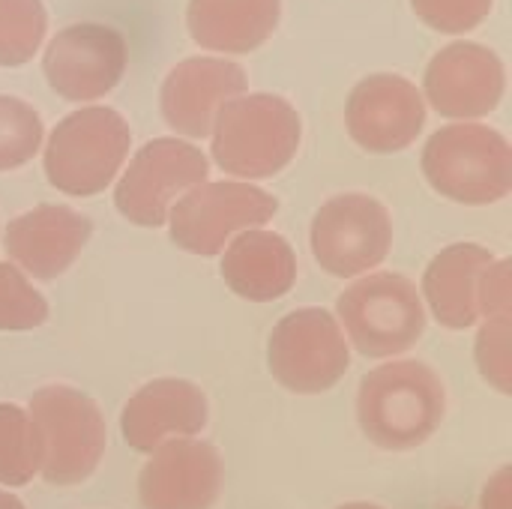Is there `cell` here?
I'll use <instances>...</instances> for the list:
<instances>
[{
  "label": "cell",
  "mask_w": 512,
  "mask_h": 509,
  "mask_svg": "<svg viewBox=\"0 0 512 509\" xmlns=\"http://www.w3.org/2000/svg\"><path fill=\"white\" fill-rule=\"evenodd\" d=\"M447 411L444 381L417 360L387 363L360 381L357 420L381 450H414L426 444Z\"/></svg>",
  "instance_id": "obj_1"
},
{
  "label": "cell",
  "mask_w": 512,
  "mask_h": 509,
  "mask_svg": "<svg viewBox=\"0 0 512 509\" xmlns=\"http://www.w3.org/2000/svg\"><path fill=\"white\" fill-rule=\"evenodd\" d=\"M213 159L234 177L279 174L300 147V114L282 96L252 93L228 99L213 120Z\"/></svg>",
  "instance_id": "obj_2"
},
{
  "label": "cell",
  "mask_w": 512,
  "mask_h": 509,
  "mask_svg": "<svg viewBox=\"0 0 512 509\" xmlns=\"http://www.w3.org/2000/svg\"><path fill=\"white\" fill-rule=\"evenodd\" d=\"M423 174L450 201L495 204L512 189V150L498 129L444 126L423 147Z\"/></svg>",
  "instance_id": "obj_3"
},
{
  "label": "cell",
  "mask_w": 512,
  "mask_h": 509,
  "mask_svg": "<svg viewBox=\"0 0 512 509\" xmlns=\"http://www.w3.org/2000/svg\"><path fill=\"white\" fill-rule=\"evenodd\" d=\"M132 144L129 123L114 108H81L63 117L45 147V177L63 195L102 192L120 171Z\"/></svg>",
  "instance_id": "obj_4"
},
{
  "label": "cell",
  "mask_w": 512,
  "mask_h": 509,
  "mask_svg": "<svg viewBox=\"0 0 512 509\" xmlns=\"http://www.w3.org/2000/svg\"><path fill=\"white\" fill-rule=\"evenodd\" d=\"M27 414L42 438L39 474L45 483L75 486L99 468L105 453V420L90 396L54 384L33 393Z\"/></svg>",
  "instance_id": "obj_5"
},
{
  "label": "cell",
  "mask_w": 512,
  "mask_h": 509,
  "mask_svg": "<svg viewBox=\"0 0 512 509\" xmlns=\"http://www.w3.org/2000/svg\"><path fill=\"white\" fill-rule=\"evenodd\" d=\"M351 345L372 360L396 357L414 348L426 330V312L417 285L396 273H372L336 300Z\"/></svg>",
  "instance_id": "obj_6"
},
{
  "label": "cell",
  "mask_w": 512,
  "mask_h": 509,
  "mask_svg": "<svg viewBox=\"0 0 512 509\" xmlns=\"http://www.w3.org/2000/svg\"><path fill=\"white\" fill-rule=\"evenodd\" d=\"M267 363L273 378L300 396H315L336 387L348 366V342L339 330V321L327 309H297L285 315L267 345Z\"/></svg>",
  "instance_id": "obj_7"
},
{
  "label": "cell",
  "mask_w": 512,
  "mask_h": 509,
  "mask_svg": "<svg viewBox=\"0 0 512 509\" xmlns=\"http://www.w3.org/2000/svg\"><path fill=\"white\" fill-rule=\"evenodd\" d=\"M279 201L249 183H201L189 189L171 210V240L192 255H219L231 234L270 222Z\"/></svg>",
  "instance_id": "obj_8"
},
{
  "label": "cell",
  "mask_w": 512,
  "mask_h": 509,
  "mask_svg": "<svg viewBox=\"0 0 512 509\" xmlns=\"http://www.w3.org/2000/svg\"><path fill=\"white\" fill-rule=\"evenodd\" d=\"M207 171L210 162L198 147L177 138H156L144 144L123 171L114 189V204L129 222L159 228L168 222L171 201L180 192L201 186Z\"/></svg>",
  "instance_id": "obj_9"
},
{
  "label": "cell",
  "mask_w": 512,
  "mask_h": 509,
  "mask_svg": "<svg viewBox=\"0 0 512 509\" xmlns=\"http://www.w3.org/2000/svg\"><path fill=\"white\" fill-rule=\"evenodd\" d=\"M393 243V222L381 201L348 192L330 198L312 219V255L339 279L378 267Z\"/></svg>",
  "instance_id": "obj_10"
},
{
  "label": "cell",
  "mask_w": 512,
  "mask_h": 509,
  "mask_svg": "<svg viewBox=\"0 0 512 509\" xmlns=\"http://www.w3.org/2000/svg\"><path fill=\"white\" fill-rule=\"evenodd\" d=\"M51 90L69 102H87L111 93L126 69V39L108 24L63 27L42 60Z\"/></svg>",
  "instance_id": "obj_11"
},
{
  "label": "cell",
  "mask_w": 512,
  "mask_h": 509,
  "mask_svg": "<svg viewBox=\"0 0 512 509\" xmlns=\"http://www.w3.org/2000/svg\"><path fill=\"white\" fill-rule=\"evenodd\" d=\"M351 138L369 153H399L417 141L426 123V105L420 90L390 72L363 78L345 108Z\"/></svg>",
  "instance_id": "obj_12"
},
{
  "label": "cell",
  "mask_w": 512,
  "mask_h": 509,
  "mask_svg": "<svg viewBox=\"0 0 512 509\" xmlns=\"http://www.w3.org/2000/svg\"><path fill=\"white\" fill-rule=\"evenodd\" d=\"M501 57L477 42H453L441 48L426 69V96L438 114L471 120L498 108L504 96Z\"/></svg>",
  "instance_id": "obj_13"
},
{
  "label": "cell",
  "mask_w": 512,
  "mask_h": 509,
  "mask_svg": "<svg viewBox=\"0 0 512 509\" xmlns=\"http://www.w3.org/2000/svg\"><path fill=\"white\" fill-rule=\"evenodd\" d=\"M138 477L144 509H210L222 492V459L204 441H168Z\"/></svg>",
  "instance_id": "obj_14"
},
{
  "label": "cell",
  "mask_w": 512,
  "mask_h": 509,
  "mask_svg": "<svg viewBox=\"0 0 512 509\" xmlns=\"http://www.w3.org/2000/svg\"><path fill=\"white\" fill-rule=\"evenodd\" d=\"M207 396L183 378H156L144 384L120 414L123 441L135 453H153L168 441L204 432Z\"/></svg>",
  "instance_id": "obj_15"
},
{
  "label": "cell",
  "mask_w": 512,
  "mask_h": 509,
  "mask_svg": "<svg viewBox=\"0 0 512 509\" xmlns=\"http://www.w3.org/2000/svg\"><path fill=\"white\" fill-rule=\"evenodd\" d=\"M246 90V72L219 57H189L177 63L162 84V117L186 135L204 138L213 129L216 111Z\"/></svg>",
  "instance_id": "obj_16"
},
{
  "label": "cell",
  "mask_w": 512,
  "mask_h": 509,
  "mask_svg": "<svg viewBox=\"0 0 512 509\" xmlns=\"http://www.w3.org/2000/svg\"><path fill=\"white\" fill-rule=\"evenodd\" d=\"M90 219L63 204H42L6 228V252L33 279H57L66 273L90 240Z\"/></svg>",
  "instance_id": "obj_17"
},
{
  "label": "cell",
  "mask_w": 512,
  "mask_h": 509,
  "mask_svg": "<svg viewBox=\"0 0 512 509\" xmlns=\"http://www.w3.org/2000/svg\"><path fill=\"white\" fill-rule=\"evenodd\" d=\"M492 264L495 255L477 243H456L432 258L423 294L447 330H468L480 321V279Z\"/></svg>",
  "instance_id": "obj_18"
},
{
  "label": "cell",
  "mask_w": 512,
  "mask_h": 509,
  "mask_svg": "<svg viewBox=\"0 0 512 509\" xmlns=\"http://www.w3.org/2000/svg\"><path fill=\"white\" fill-rule=\"evenodd\" d=\"M222 279L243 300H279L297 279L294 249L282 234L252 228L228 246L222 258Z\"/></svg>",
  "instance_id": "obj_19"
},
{
  "label": "cell",
  "mask_w": 512,
  "mask_h": 509,
  "mask_svg": "<svg viewBox=\"0 0 512 509\" xmlns=\"http://www.w3.org/2000/svg\"><path fill=\"white\" fill-rule=\"evenodd\" d=\"M282 0H189L192 39L210 51L246 54L276 30Z\"/></svg>",
  "instance_id": "obj_20"
},
{
  "label": "cell",
  "mask_w": 512,
  "mask_h": 509,
  "mask_svg": "<svg viewBox=\"0 0 512 509\" xmlns=\"http://www.w3.org/2000/svg\"><path fill=\"white\" fill-rule=\"evenodd\" d=\"M42 468V438L30 414L0 402V483L27 486Z\"/></svg>",
  "instance_id": "obj_21"
},
{
  "label": "cell",
  "mask_w": 512,
  "mask_h": 509,
  "mask_svg": "<svg viewBox=\"0 0 512 509\" xmlns=\"http://www.w3.org/2000/svg\"><path fill=\"white\" fill-rule=\"evenodd\" d=\"M42 0H0V66L27 63L45 39Z\"/></svg>",
  "instance_id": "obj_22"
},
{
  "label": "cell",
  "mask_w": 512,
  "mask_h": 509,
  "mask_svg": "<svg viewBox=\"0 0 512 509\" xmlns=\"http://www.w3.org/2000/svg\"><path fill=\"white\" fill-rule=\"evenodd\" d=\"M42 144V120L33 105L0 96V171L21 168Z\"/></svg>",
  "instance_id": "obj_23"
},
{
  "label": "cell",
  "mask_w": 512,
  "mask_h": 509,
  "mask_svg": "<svg viewBox=\"0 0 512 509\" xmlns=\"http://www.w3.org/2000/svg\"><path fill=\"white\" fill-rule=\"evenodd\" d=\"M48 303L18 267L0 264V330H33L45 324Z\"/></svg>",
  "instance_id": "obj_24"
},
{
  "label": "cell",
  "mask_w": 512,
  "mask_h": 509,
  "mask_svg": "<svg viewBox=\"0 0 512 509\" xmlns=\"http://www.w3.org/2000/svg\"><path fill=\"white\" fill-rule=\"evenodd\" d=\"M477 363L492 387L510 393V315H498L483 324L477 336Z\"/></svg>",
  "instance_id": "obj_25"
},
{
  "label": "cell",
  "mask_w": 512,
  "mask_h": 509,
  "mask_svg": "<svg viewBox=\"0 0 512 509\" xmlns=\"http://www.w3.org/2000/svg\"><path fill=\"white\" fill-rule=\"evenodd\" d=\"M417 15L441 33H468L486 21L492 0H411Z\"/></svg>",
  "instance_id": "obj_26"
},
{
  "label": "cell",
  "mask_w": 512,
  "mask_h": 509,
  "mask_svg": "<svg viewBox=\"0 0 512 509\" xmlns=\"http://www.w3.org/2000/svg\"><path fill=\"white\" fill-rule=\"evenodd\" d=\"M510 267V261H495V264L483 273V279H480V315H486V318L510 315Z\"/></svg>",
  "instance_id": "obj_27"
},
{
  "label": "cell",
  "mask_w": 512,
  "mask_h": 509,
  "mask_svg": "<svg viewBox=\"0 0 512 509\" xmlns=\"http://www.w3.org/2000/svg\"><path fill=\"white\" fill-rule=\"evenodd\" d=\"M510 477V468H501L489 480V486L483 492V509H510Z\"/></svg>",
  "instance_id": "obj_28"
},
{
  "label": "cell",
  "mask_w": 512,
  "mask_h": 509,
  "mask_svg": "<svg viewBox=\"0 0 512 509\" xmlns=\"http://www.w3.org/2000/svg\"><path fill=\"white\" fill-rule=\"evenodd\" d=\"M0 509H24V504L15 495H9V492L0 489Z\"/></svg>",
  "instance_id": "obj_29"
},
{
  "label": "cell",
  "mask_w": 512,
  "mask_h": 509,
  "mask_svg": "<svg viewBox=\"0 0 512 509\" xmlns=\"http://www.w3.org/2000/svg\"><path fill=\"white\" fill-rule=\"evenodd\" d=\"M339 509H381V507H375V504H345V507H339Z\"/></svg>",
  "instance_id": "obj_30"
}]
</instances>
